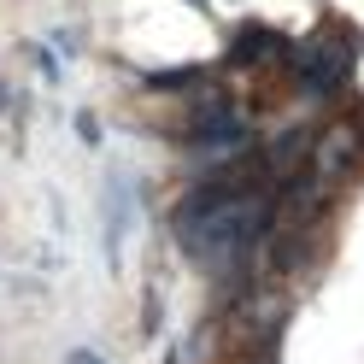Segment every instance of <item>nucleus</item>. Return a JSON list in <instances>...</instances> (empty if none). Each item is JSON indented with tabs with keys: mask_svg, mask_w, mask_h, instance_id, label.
I'll return each instance as SVG.
<instances>
[{
	"mask_svg": "<svg viewBox=\"0 0 364 364\" xmlns=\"http://www.w3.org/2000/svg\"><path fill=\"white\" fill-rule=\"evenodd\" d=\"M347 48H329V41H317V48L306 53V65H300V82L311 88V95H329V88L347 77Z\"/></svg>",
	"mask_w": 364,
	"mask_h": 364,
	"instance_id": "nucleus-1",
	"label": "nucleus"
}]
</instances>
